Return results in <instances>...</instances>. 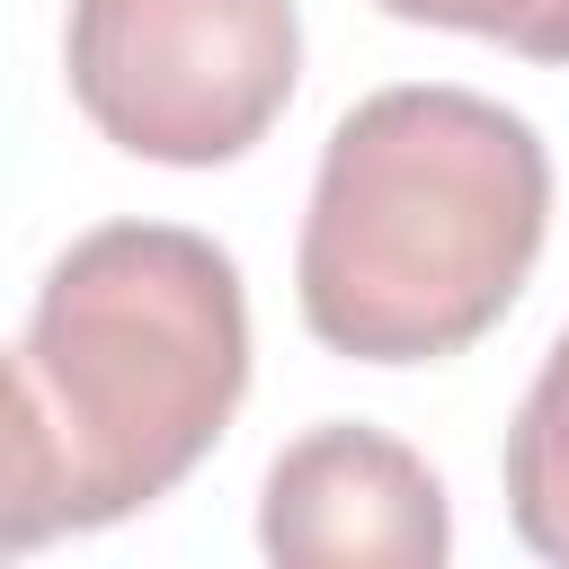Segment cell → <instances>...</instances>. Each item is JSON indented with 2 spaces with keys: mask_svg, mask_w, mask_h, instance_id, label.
Segmentation results:
<instances>
[{
  "mask_svg": "<svg viewBox=\"0 0 569 569\" xmlns=\"http://www.w3.org/2000/svg\"><path fill=\"white\" fill-rule=\"evenodd\" d=\"M249 391V302L231 249L187 222L80 231L9 356L0 551L98 533L169 498Z\"/></svg>",
  "mask_w": 569,
  "mask_h": 569,
  "instance_id": "1",
  "label": "cell"
},
{
  "mask_svg": "<svg viewBox=\"0 0 569 569\" xmlns=\"http://www.w3.org/2000/svg\"><path fill=\"white\" fill-rule=\"evenodd\" d=\"M551 231V151L542 133L453 80L373 89L329 124L293 302L329 356L356 365H436L480 347Z\"/></svg>",
  "mask_w": 569,
  "mask_h": 569,
  "instance_id": "2",
  "label": "cell"
},
{
  "mask_svg": "<svg viewBox=\"0 0 569 569\" xmlns=\"http://www.w3.org/2000/svg\"><path fill=\"white\" fill-rule=\"evenodd\" d=\"M71 107L133 160L222 169L293 107V0H71Z\"/></svg>",
  "mask_w": 569,
  "mask_h": 569,
  "instance_id": "3",
  "label": "cell"
},
{
  "mask_svg": "<svg viewBox=\"0 0 569 569\" xmlns=\"http://www.w3.org/2000/svg\"><path fill=\"white\" fill-rule=\"evenodd\" d=\"M258 551L284 569H436L453 551L445 480L400 436L329 418L267 462Z\"/></svg>",
  "mask_w": 569,
  "mask_h": 569,
  "instance_id": "4",
  "label": "cell"
},
{
  "mask_svg": "<svg viewBox=\"0 0 569 569\" xmlns=\"http://www.w3.org/2000/svg\"><path fill=\"white\" fill-rule=\"evenodd\" d=\"M507 525L525 533V551L569 569V329L551 338L507 427Z\"/></svg>",
  "mask_w": 569,
  "mask_h": 569,
  "instance_id": "5",
  "label": "cell"
},
{
  "mask_svg": "<svg viewBox=\"0 0 569 569\" xmlns=\"http://www.w3.org/2000/svg\"><path fill=\"white\" fill-rule=\"evenodd\" d=\"M409 27H453V36H489L525 62H569V0H373Z\"/></svg>",
  "mask_w": 569,
  "mask_h": 569,
  "instance_id": "6",
  "label": "cell"
}]
</instances>
